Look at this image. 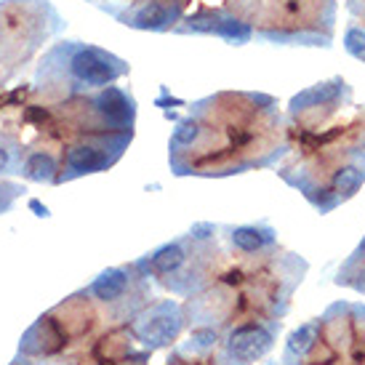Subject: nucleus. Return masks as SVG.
Returning <instances> with one entry per match:
<instances>
[{
	"instance_id": "9d476101",
	"label": "nucleus",
	"mask_w": 365,
	"mask_h": 365,
	"mask_svg": "<svg viewBox=\"0 0 365 365\" xmlns=\"http://www.w3.org/2000/svg\"><path fill=\"white\" fill-rule=\"evenodd\" d=\"M19 176H24L27 182H41V184H59V163L51 153L38 150L30 153L27 158H21Z\"/></svg>"
},
{
	"instance_id": "f3484780",
	"label": "nucleus",
	"mask_w": 365,
	"mask_h": 365,
	"mask_svg": "<svg viewBox=\"0 0 365 365\" xmlns=\"http://www.w3.org/2000/svg\"><path fill=\"white\" fill-rule=\"evenodd\" d=\"M213 232H216V227H213V224L200 222V224H195L192 230H190V237H192V240H211Z\"/></svg>"
},
{
	"instance_id": "dca6fc26",
	"label": "nucleus",
	"mask_w": 365,
	"mask_h": 365,
	"mask_svg": "<svg viewBox=\"0 0 365 365\" xmlns=\"http://www.w3.org/2000/svg\"><path fill=\"white\" fill-rule=\"evenodd\" d=\"M344 48L349 56L365 61V30L357 24H349L344 32Z\"/></svg>"
},
{
	"instance_id": "7ed1b4c3",
	"label": "nucleus",
	"mask_w": 365,
	"mask_h": 365,
	"mask_svg": "<svg viewBox=\"0 0 365 365\" xmlns=\"http://www.w3.org/2000/svg\"><path fill=\"white\" fill-rule=\"evenodd\" d=\"M184 328V312L182 307L165 299V302H158L153 304L147 312L139 314V320H133L131 331L136 336V341H142L150 352L153 349H160V346L173 344Z\"/></svg>"
},
{
	"instance_id": "39448f33",
	"label": "nucleus",
	"mask_w": 365,
	"mask_h": 365,
	"mask_svg": "<svg viewBox=\"0 0 365 365\" xmlns=\"http://www.w3.org/2000/svg\"><path fill=\"white\" fill-rule=\"evenodd\" d=\"M274 344V334L269 328H264L262 323H243L235 325L232 331L227 334V341H224V349H227V357L235 360L240 365H248L264 357Z\"/></svg>"
},
{
	"instance_id": "f257e3e1",
	"label": "nucleus",
	"mask_w": 365,
	"mask_h": 365,
	"mask_svg": "<svg viewBox=\"0 0 365 365\" xmlns=\"http://www.w3.org/2000/svg\"><path fill=\"white\" fill-rule=\"evenodd\" d=\"M131 136L133 131L91 133L88 139L67 147V153H64V168L59 171V184L112 168L118 163V158L123 155V150H125V144L131 142Z\"/></svg>"
},
{
	"instance_id": "423d86ee",
	"label": "nucleus",
	"mask_w": 365,
	"mask_h": 365,
	"mask_svg": "<svg viewBox=\"0 0 365 365\" xmlns=\"http://www.w3.org/2000/svg\"><path fill=\"white\" fill-rule=\"evenodd\" d=\"M91 107L96 110L99 120L104 128H110L115 133L133 131V120H136V102L128 91H123L120 86H107L99 88V93L93 96Z\"/></svg>"
},
{
	"instance_id": "1a4fd4ad",
	"label": "nucleus",
	"mask_w": 365,
	"mask_h": 365,
	"mask_svg": "<svg viewBox=\"0 0 365 365\" xmlns=\"http://www.w3.org/2000/svg\"><path fill=\"white\" fill-rule=\"evenodd\" d=\"M230 243L240 254H259V251H267L277 243V232L269 224H243V227L230 230Z\"/></svg>"
},
{
	"instance_id": "ddd939ff",
	"label": "nucleus",
	"mask_w": 365,
	"mask_h": 365,
	"mask_svg": "<svg viewBox=\"0 0 365 365\" xmlns=\"http://www.w3.org/2000/svg\"><path fill=\"white\" fill-rule=\"evenodd\" d=\"M200 136H203V125L197 118H184V120L176 123V128L171 133V153H182V150H190L192 144L200 142Z\"/></svg>"
},
{
	"instance_id": "0eeeda50",
	"label": "nucleus",
	"mask_w": 365,
	"mask_h": 365,
	"mask_svg": "<svg viewBox=\"0 0 365 365\" xmlns=\"http://www.w3.org/2000/svg\"><path fill=\"white\" fill-rule=\"evenodd\" d=\"M131 272L133 267H110V269H104L93 283L86 285V296L99 302V304H118L133 280Z\"/></svg>"
},
{
	"instance_id": "6ab92c4d",
	"label": "nucleus",
	"mask_w": 365,
	"mask_h": 365,
	"mask_svg": "<svg viewBox=\"0 0 365 365\" xmlns=\"http://www.w3.org/2000/svg\"><path fill=\"white\" fill-rule=\"evenodd\" d=\"M32 208H35V211H38V216H48V208H46V205H41L38 203V200H32Z\"/></svg>"
},
{
	"instance_id": "f03ea898",
	"label": "nucleus",
	"mask_w": 365,
	"mask_h": 365,
	"mask_svg": "<svg viewBox=\"0 0 365 365\" xmlns=\"http://www.w3.org/2000/svg\"><path fill=\"white\" fill-rule=\"evenodd\" d=\"M64 51H67V72H70V78L81 88H86V91L107 88L118 78L128 75V64L120 56L104 51L99 46L64 43Z\"/></svg>"
},
{
	"instance_id": "f8f14e48",
	"label": "nucleus",
	"mask_w": 365,
	"mask_h": 365,
	"mask_svg": "<svg viewBox=\"0 0 365 365\" xmlns=\"http://www.w3.org/2000/svg\"><path fill=\"white\" fill-rule=\"evenodd\" d=\"M320 339V320L299 325L294 334L285 341V360H302L307 352H312V346Z\"/></svg>"
},
{
	"instance_id": "6e6552de",
	"label": "nucleus",
	"mask_w": 365,
	"mask_h": 365,
	"mask_svg": "<svg viewBox=\"0 0 365 365\" xmlns=\"http://www.w3.org/2000/svg\"><path fill=\"white\" fill-rule=\"evenodd\" d=\"M190 254L184 248L182 240H171V243L158 245L153 254H147L142 262H136V267H147L153 274H160V277H171V274L182 272V267L187 264Z\"/></svg>"
},
{
	"instance_id": "9b49d317",
	"label": "nucleus",
	"mask_w": 365,
	"mask_h": 365,
	"mask_svg": "<svg viewBox=\"0 0 365 365\" xmlns=\"http://www.w3.org/2000/svg\"><path fill=\"white\" fill-rule=\"evenodd\" d=\"M363 182H365V155L352 163H346V165H341V168H336L334 179H331V190H334L336 203L349 200L363 187Z\"/></svg>"
},
{
	"instance_id": "2eb2a0df",
	"label": "nucleus",
	"mask_w": 365,
	"mask_h": 365,
	"mask_svg": "<svg viewBox=\"0 0 365 365\" xmlns=\"http://www.w3.org/2000/svg\"><path fill=\"white\" fill-rule=\"evenodd\" d=\"M21 165V150L6 136H0V176L6 173H19Z\"/></svg>"
},
{
	"instance_id": "20e7f679",
	"label": "nucleus",
	"mask_w": 365,
	"mask_h": 365,
	"mask_svg": "<svg viewBox=\"0 0 365 365\" xmlns=\"http://www.w3.org/2000/svg\"><path fill=\"white\" fill-rule=\"evenodd\" d=\"M176 32H195V35H219L232 46H245L254 38V27L248 21H240L230 16L227 11H211L203 9L187 16V19L176 27Z\"/></svg>"
},
{
	"instance_id": "4468645a",
	"label": "nucleus",
	"mask_w": 365,
	"mask_h": 365,
	"mask_svg": "<svg viewBox=\"0 0 365 365\" xmlns=\"http://www.w3.org/2000/svg\"><path fill=\"white\" fill-rule=\"evenodd\" d=\"M216 341H219L216 328L203 325V328H195L192 331L190 341H187V349H190V352H197V355H205V352H211L213 346H216Z\"/></svg>"
},
{
	"instance_id": "a211bd4d",
	"label": "nucleus",
	"mask_w": 365,
	"mask_h": 365,
	"mask_svg": "<svg viewBox=\"0 0 365 365\" xmlns=\"http://www.w3.org/2000/svg\"><path fill=\"white\" fill-rule=\"evenodd\" d=\"M349 283L355 285L357 291H363V294H365V267L360 269V272H357V280H349Z\"/></svg>"
}]
</instances>
